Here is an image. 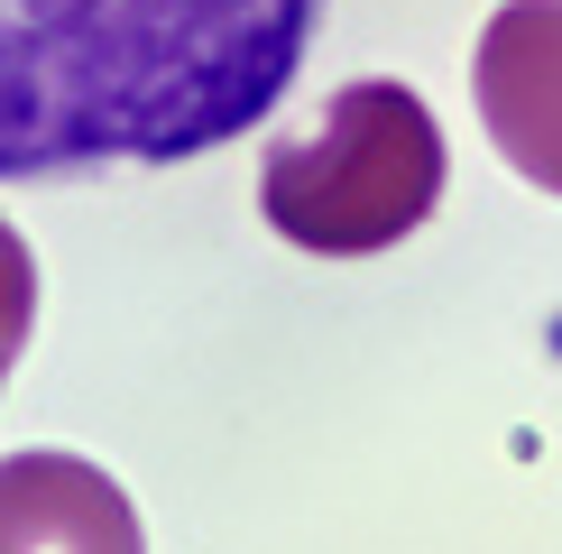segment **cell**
Listing matches in <instances>:
<instances>
[{
  "mask_svg": "<svg viewBox=\"0 0 562 554\" xmlns=\"http://www.w3.org/2000/svg\"><path fill=\"white\" fill-rule=\"evenodd\" d=\"M323 0H0V185L184 167L286 102Z\"/></svg>",
  "mask_w": 562,
  "mask_h": 554,
  "instance_id": "1",
  "label": "cell"
},
{
  "mask_svg": "<svg viewBox=\"0 0 562 554\" xmlns=\"http://www.w3.org/2000/svg\"><path fill=\"white\" fill-rule=\"evenodd\" d=\"M442 121L406 84H341L295 138H277L259 167V213L277 241L314 259H369L396 250L442 203Z\"/></svg>",
  "mask_w": 562,
  "mask_h": 554,
  "instance_id": "2",
  "label": "cell"
},
{
  "mask_svg": "<svg viewBox=\"0 0 562 554\" xmlns=\"http://www.w3.org/2000/svg\"><path fill=\"white\" fill-rule=\"evenodd\" d=\"M471 92H480L488 148L526 185L562 195V0H507L488 19L471 56Z\"/></svg>",
  "mask_w": 562,
  "mask_h": 554,
  "instance_id": "3",
  "label": "cell"
},
{
  "mask_svg": "<svg viewBox=\"0 0 562 554\" xmlns=\"http://www.w3.org/2000/svg\"><path fill=\"white\" fill-rule=\"evenodd\" d=\"M0 554H148L130 490L83 453L0 462Z\"/></svg>",
  "mask_w": 562,
  "mask_h": 554,
  "instance_id": "4",
  "label": "cell"
},
{
  "mask_svg": "<svg viewBox=\"0 0 562 554\" xmlns=\"http://www.w3.org/2000/svg\"><path fill=\"white\" fill-rule=\"evenodd\" d=\"M29 333H37V259H29V241L0 222V388H10Z\"/></svg>",
  "mask_w": 562,
  "mask_h": 554,
  "instance_id": "5",
  "label": "cell"
}]
</instances>
